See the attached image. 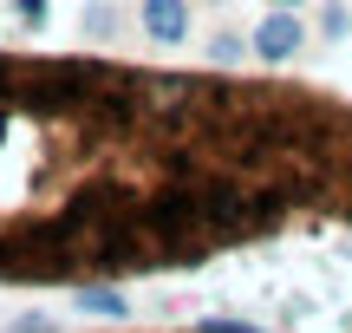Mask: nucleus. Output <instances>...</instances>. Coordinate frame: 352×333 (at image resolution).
<instances>
[{
  "instance_id": "nucleus-1",
  "label": "nucleus",
  "mask_w": 352,
  "mask_h": 333,
  "mask_svg": "<svg viewBox=\"0 0 352 333\" xmlns=\"http://www.w3.org/2000/svg\"><path fill=\"white\" fill-rule=\"evenodd\" d=\"M327 203H352L340 92L0 52V281L196 268Z\"/></svg>"
},
{
  "instance_id": "nucleus-2",
  "label": "nucleus",
  "mask_w": 352,
  "mask_h": 333,
  "mask_svg": "<svg viewBox=\"0 0 352 333\" xmlns=\"http://www.w3.org/2000/svg\"><path fill=\"white\" fill-rule=\"evenodd\" d=\"M248 46H254V59H267V65H287L294 52L307 46V26H300V13H287V7H267Z\"/></svg>"
},
{
  "instance_id": "nucleus-3",
  "label": "nucleus",
  "mask_w": 352,
  "mask_h": 333,
  "mask_svg": "<svg viewBox=\"0 0 352 333\" xmlns=\"http://www.w3.org/2000/svg\"><path fill=\"white\" fill-rule=\"evenodd\" d=\"M138 20H144V33H151L157 46H183L189 39V7L183 0H144Z\"/></svg>"
},
{
  "instance_id": "nucleus-4",
  "label": "nucleus",
  "mask_w": 352,
  "mask_h": 333,
  "mask_svg": "<svg viewBox=\"0 0 352 333\" xmlns=\"http://www.w3.org/2000/svg\"><path fill=\"white\" fill-rule=\"evenodd\" d=\"M85 308L91 314H124V294H111V288H85Z\"/></svg>"
},
{
  "instance_id": "nucleus-5",
  "label": "nucleus",
  "mask_w": 352,
  "mask_h": 333,
  "mask_svg": "<svg viewBox=\"0 0 352 333\" xmlns=\"http://www.w3.org/2000/svg\"><path fill=\"white\" fill-rule=\"evenodd\" d=\"M209 52H215V65H235L241 52H254V46H248V39H235V33H222V39L209 46Z\"/></svg>"
},
{
  "instance_id": "nucleus-6",
  "label": "nucleus",
  "mask_w": 352,
  "mask_h": 333,
  "mask_svg": "<svg viewBox=\"0 0 352 333\" xmlns=\"http://www.w3.org/2000/svg\"><path fill=\"white\" fill-rule=\"evenodd\" d=\"M20 20L26 26H46V0H20Z\"/></svg>"
},
{
  "instance_id": "nucleus-7",
  "label": "nucleus",
  "mask_w": 352,
  "mask_h": 333,
  "mask_svg": "<svg viewBox=\"0 0 352 333\" xmlns=\"http://www.w3.org/2000/svg\"><path fill=\"white\" fill-rule=\"evenodd\" d=\"M267 7H287V13H300V7H307V0H267Z\"/></svg>"
}]
</instances>
